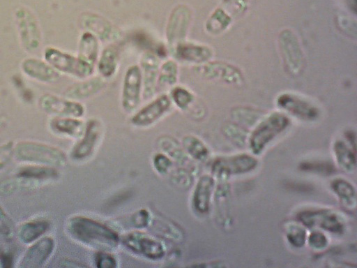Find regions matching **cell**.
<instances>
[{"instance_id":"83f0119b","label":"cell","mask_w":357,"mask_h":268,"mask_svg":"<svg viewBox=\"0 0 357 268\" xmlns=\"http://www.w3.org/2000/svg\"><path fill=\"white\" fill-rule=\"evenodd\" d=\"M178 65L174 59H166L160 64L157 80V91L172 88L177 84Z\"/></svg>"},{"instance_id":"4316f807","label":"cell","mask_w":357,"mask_h":268,"mask_svg":"<svg viewBox=\"0 0 357 268\" xmlns=\"http://www.w3.org/2000/svg\"><path fill=\"white\" fill-rule=\"evenodd\" d=\"M158 146L171 158L176 161L183 168L192 170V163L180 143L168 135L161 136L158 140Z\"/></svg>"},{"instance_id":"ab89813d","label":"cell","mask_w":357,"mask_h":268,"mask_svg":"<svg viewBox=\"0 0 357 268\" xmlns=\"http://www.w3.org/2000/svg\"><path fill=\"white\" fill-rule=\"evenodd\" d=\"M153 163L155 169L160 174L167 173L172 165L170 158L163 154H155Z\"/></svg>"},{"instance_id":"5b68a950","label":"cell","mask_w":357,"mask_h":268,"mask_svg":"<svg viewBox=\"0 0 357 268\" xmlns=\"http://www.w3.org/2000/svg\"><path fill=\"white\" fill-rule=\"evenodd\" d=\"M289 125L288 118L280 113H274L264 119L253 131L249 144L252 151L258 154L274 137Z\"/></svg>"},{"instance_id":"4fadbf2b","label":"cell","mask_w":357,"mask_h":268,"mask_svg":"<svg viewBox=\"0 0 357 268\" xmlns=\"http://www.w3.org/2000/svg\"><path fill=\"white\" fill-rule=\"evenodd\" d=\"M21 72L28 78L37 82L50 84L56 82L61 76L44 59L27 57L20 65Z\"/></svg>"},{"instance_id":"7402d4cb","label":"cell","mask_w":357,"mask_h":268,"mask_svg":"<svg viewBox=\"0 0 357 268\" xmlns=\"http://www.w3.org/2000/svg\"><path fill=\"white\" fill-rule=\"evenodd\" d=\"M86 124L79 117H52L49 121L50 129L55 134L69 137H79Z\"/></svg>"},{"instance_id":"d6986e66","label":"cell","mask_w":357,"mask_h":268,"mask_svg":"<svg viewBox=\"0 0 357 268\" xmlns=\"http://www.w3.org/2000/svg\"><path fill=\"white\" fill-rule=\"evenodd\" d=\"M172 53L181 61L196 64L206 62L211 56L209 47L186 40L178 44Z\"/></svg>"},{"instance_id":"d4e9b609","label":"cell","mask_w":357,"mask_h":268,"mask_svg":"<svg viewBox=\"0 0 357 268\" xmlns=\"http://www.w3.org/2000/svg\"><path fill=\"white\" fill-rule=\"evenodd\" d=\"M213 187L214 179L209 175L202 176L197 181L193 193L192 204L199 214L208 211Z\"/></svg>"},{"instance_id":"b9f144b4","label":"cell","mask_w":357,"mask_h":268,"mask_svg":"<svg viewBox=\"0 0 357 268\" xmlns=\"http://www.w3.org/2000/svg\"><path fill=\"white\" fill-rule=\"evenodd\" d=\"M308 243L311 247L320 249L326 246L328 239L323 233L319 232H313L308 237Z\"/></svg>"},{"instance_id":"9a60e30c","label":"cell","mask_w":357,"mask_h":268,"mask_svg":"<svg viewBox=\"0 0 357 268\" xmlns=\"http://www.w3.org/2000/svg\"><path fill=\"white\" fill-rule=\"evenodd\" d=\"M160 65V58L152 52L146 51L141 57L139 66L142 80V97L144 100L151 98L157 91Z\"/></svg>"},{"instance_id":"8d00e7d4","label":"cell","mask_w":357,"mask_h":268,"mask_svg":"<svg viewBox=\"0 0 357 268\" xmlns=\"http://www.w3.org/2000/svg\"><path fill=\"white\" fill-rule=\"evenodd\" d=\"M14 230L11 218L0 204V235L4 238H10L13 236Z\"/></svg>"},{"instance_id":"ee69618b","label":"cell","mask_w":357,"mask_h":268,"mask_svg":"<svg viewBox=\"0 0 357 268\" xmlns=\"http://www.w3.org/2000/svg\"><path fill=\"white\" fill-rule=\"evenodd\" d=\"M8 124V119L7 118L0 114V132L3 131L7 126Z\"/></svg>"},{"instance_id":"d590c367","label":"cell","mask_w":357,"mask_h":268,"mask_svg":"<svg viewBox=\"0 0 357 268\" xmlns=\"http://www.w3.org/2000/svg\"><path fill=\"white\" fill-rule=\"evenodd\" d=\"M172 183L181 188H188L192 182V176L188 170L181 168L174 170L171 176Z\"/></svg>"},{"instance_id":"f546056e","label":"cell","mask_w":357,"mask_h":268,"mask_svg":"<svg viewBox=\"0 0 357 268\" xmlns=\"http://www.w3.org/2000/svg\"><path fill=\"white\" fill-rule=\"evenodd\" d=\"M334 153L341 167L345 170H352L355 167V151L349 148L344 142L337 141L335 143Z\"/></svg>"},{"instance_id":"6da1fadb","label":"cell","mask_w":357,"mask_h":268,"mask_svg":"<svg viewBox=\"0 0 357 268\" xmlns=\"http://www.w3.org/2000/svg\"><path fill=\"white\" fill-rule=\"evenodd\" d=\"M66 228L74 239L100 251L114 249L120 240L119 235L109 227L84 216L70 218Z\"/></svg>"},{"instance_id":"7c38bea8","label":"cell","mask_w":357,"mask_h":268,"mask_svg":"<svg viewBox=\"0 0 357 268\" xmlns=\"http://www.w3.org/2000/svg\"><path fill=\"white\" fill-rule=\"evenodd\" d=\"M55 248V241L51 236L45 235L29 244L24 252L20 267L39 268L52 256Z\"/></svg>"},{"instance_id":"7bdbcfd3","label":"cell","mask_w":357,"mask_h":268,"mask_svg":"<svg viewBox=\"0 0 357 268\" xmlns=\"http://www.w3.org/2000/svg\"><path fill=\"white\" fill-rule=\"evenodd\" d=\"M0 264L3 268H10L13 267V257L9 252L2 251L0 253Z\"/></svg>"},{"instance_id":"3957f363","label":"cell","mask_w":357,"mask_h":268,"mask_svg":"<svg viewBox=\"0 0 357 268\" xmlns=\"http://www.w3.org/2000/svg\"><path fill=\"white\" fill-rule=\"evenodd\" d=\"M13 20L21 47L29 54L38 52L43 45V36L34 12L26 6H20L14 11Z\"/></svg>"},{"instance_id":"2e32d148","label":"cell","mask_w":357,"mask_h":268,"mask_svg":"<svg viewBox=\"0 0 357 268\" xmlns=\"http://www.w3.org/2000/svg\"><path fill=\"white\" fill-rule=\"evenodd\" d=\"M101 122L97 119H89L86 125L81 139L71 150V157L80 160L89 156L93 151L102 133Z\"/></svg>"},{"instance_id":"5bb4252c","label":"cell","mask_w":357,"mask_h":268,"mask_svg":"<svg viewBox=\"0 0 357 268\" xmlns=\"http://www.w3.org/2000/svg\"><path fill=\"white\" fill-rule=\"evenodd\" d=\"M122 241L131 251L152 260L160 259L165 254L164 247L160 241L141 232L125 234Z\"/></svg>"},{"instance_id":"74e56055","label":"cell","mask_w":357,"mask_h":268,"mask_svg":"<svg viewBox=\"0 0 357 268\" xmlns=\"http://www.w3.org/2000/svg\"><path fill=\"white\" fill-rule=\"evenodd\" d=\"M13 141L9 140L0 145V171L5 168L14 158Z\"/></svg>"},{"instance_id":"e575fe53","label":"cell","mask_w":357,"mask_h":268,"mask_svg":"<svg viewBox=\"0 0 357 268\" xmlns=\"http://www.w3.org/2000/svg\"><path fill=\"white\" fill-rule=\"evenodd\" d=\"M287 237L290 244L294 246H303L306 240V232L299 225H292L289 227Z\"/></svg>"},{"instance_id":"8992f818","label":"cell","mask_w":357,"mask_h":268,"mask_svg":"<svg viewBox=\"0 0 357 268\" xmlns=\"http://www.w3.org/2000/svg\"><path fill=\"white\" fill-rule=\"evenodd\" d=\"M191 22V11L184 5L176 6L171 12L165 28V37L172 52L179 43L185 40Z\"/></svg>"},{"instance_id":"60d3db41","label":"cell","mask_w":357,"mask_h":268,"mask_svg":"<svg viewBox=\"0 0 357 268\" xmlns=\"http://www.w3.org/2000/svg\"><path fill=\"white\" fill-rule=\"evenodd\" d=\"M149 213L144 209L136 211L132 216V222L137 228L146 227L149 224Z\"/></svg>"},{"instance_id":"ffe728a7","label":"cell","mask_w":357,"mask_h":268,"mask_svg":"<svg viewBox=\"0 0 357 268\" xmlns=\"http://www.w3.org/2000/svg\"><path fill=\"white\" fill-rule=\"evenodd\" d=\"M79 23L84 31L92 33L99 40H109L114 35L112 23L98 14L84 13L79 17Z\"/></svg>"},{"instance_id":"52a82bcc","label":"cell","mask_w":357,"mask_h":268,"mask_svg":"<svg viewBox=\"0 0 357 268\" xmlns=\"http://www.w3.org/2000/svg\"><path fill=\"white\" fill-rule=\"evenodd\" d=\"M38 106L52 117H73L81 118L85 112L80 101L52 93L42 94L38 98Z\"/></svg>"},{"instance_id":"cb8c5ba5","label":"cell","mask_w":357,"mask_h":268,"mask_svg":"<svg viewBox=\"0 0 357 268\" xmlns=\"http://www.w3.org/2000/svg\"><path fill=\"white\" fill-rule=\"evenodd\" d=\"M278 104L285 110L301 119H313L318 115L315 107L295 96L283 95L279 98Z\"/></svg>"},{"instance_id":"44dd1931","label":"cell","mask_w":357,"mask_h":268,"mask_svg":"<svg viewBox=\"0 0 357 268\" xmlns=\"http://www.w3.org/2000/svg\"><path fill=\"white\" fill-rule=\"evenodd\" d=\"M50 227L47 218H36L22 223L17 228V235L22 243L29 245L45 236Z\"/></svg>"},{"instance_id":"30bf717a","label":"cell","mask_w":357,"mask_h":268,"mask_svg":"<svg viewBox=\"0 0 357 268\" xmlns=\"http://www.w3.org/2000/svg\"><path fill=\"white\" fill-rule=\"evenodd\" d=\"M297 218L308 228L318 227L333 233H341L344 230L340 218L329 209L305 210L298 213Z\"/></svg>"},{"instance_id":"d6a6232c","label":"cell","mask_w":357,"mask_h":268,"mask_svg":"<svg viewBox=\"0 0 357 268\" xmlns=\"http://www.w3.org/2000/svg\"><path fill=\"white\" fill-rule=\"evenodd\" d=\"M155 225V229L159 231L163 237L168 238L171 241H178L182 239L183 232L176 225L172 223L169 221L157 220Z\"/></svg>"},{"instance_id":"277c9868","label":"cell","mask_w":357,"mask_h":268,"mask_svg":"<svg viewBox=\"0 0 357 268\" xmlns=\"http://www.w3.org/2000/svg\"><path fill=\"white\" fill-rule=\"evenodd\" d=\"M43 59L58 73L79 80L92 75L95 66L80 57L54 46H47L43 51Z\"/></svg>"},{"instance_id":"7a4b0ae2","label":"cell","mask_w":357,"mask_h":268,"mask_svg":"<svg viewBox=\"0 0 357 268\" xmlns=\"http://www.w3.org/2000/svg\"><path fill=\"white\" fill-rule=\"evenodd\" d=\"M14 158L24 163L62 167L67 162L66 154L59 148L35 140H21L14 145Z\"/></svg>"},{"instance_id":"e0dca14e","label":"cell","mask_w":357,"mask_h":268,"mask_svg":"<svg viewBox=\"0 0 357 268\" xmlns=\"http://www.w3.org/2000/svg\"><path fill=\"white\" fill-rule=\"evenodd\" d=\"M107 86V80L100 75L90 76L70 85L63 92V96L81 101L98 94Z\"/></svg>"},{"instance_id":"836d02e7","label":"cell","mask_w":357,"mask_h":268,"mask_svg":"<svg viewBox=\"0 0 357 268\" xmlns=\"http://www.w3.org/2000/svg\"><path fill=\"white\" fill-rule=\"evenodd\" d=\"M334 165L325 161H306L301 164V169L307 172L329 174L335 171Z\"/></svg>"},{"instance_id":"ba28073f","label":"cell","mask_w":357,"mask_h":268,"mask_svg":"<svg viewBox=\"0 0 357 268\" xmlns=\"http://www.w3.org/2000/svg\"><path fill=\"white\" fill-rule=\"evenodd\" d=\"M142 91L139 66L132 64L126 69L123 79L121 102L124 111L131 112L139 107L143 99Z\"/></svg>"},{"instance_id":"ac0fdd59","label":"cell","mask_w":357,"mask_h":268,"mask_svg":"<svg viewBox=\"0 0 357 268\" xmlns=\"http://www.w3.org/2000/svg\"><path fill=\"white\" fill-rule=\"evenodd\" d=\"M59 174L57 168L53 166L24 163L15 170L14 177L21 182H43L56 179Z\"/></svg>"},{"instance_id":"603a6c76","label":"cell","mask_w":357,"mask_h":268,"mask_svg":"<svg viewBox=\"0 0 357 268\" xmlns=\"http://www.w3.org/2000/svg\"><path fill=\"white\" fill-rule=\"evenodd\" d=\"M119 50L115 44L106 46L99 54L96 65L99 75L107 80L117 72L119 65Z\"/></svg>"},{"instance_id":"1f68e13d","label":"cell","mask_w":357,"mask_h":268,"mask_svg":"<svg viewBox=\"0 0 357 268\" xmlns=\"http://www.w3.org/2000/svg\"><path fill=\"white\" fill-rule=\"evenodd\" d=\"M331 187L340 198L347 204H352L356 200V191L352 184L347 180L339 178L335 179Z\"/></svg>"},{"instance_id":"484cf974","label":"cell","mask_w":357,"mask_h":268,"mask_svg":"<svg viewBox=\"0 0 357 268\" xmlns=\"http://www.w3.org/2000/svg\"><path fill=\"white\" fill-rule=\"evenodd\" d=\"M99 54V39L92 33L83 31L79 38L77 56L96 66Z\"/></svg>"},{"instance_id":"4dcf8cb0","label":"cell","mask_w":357,"mask_h":268,"mask_svg":"<svg viewBox=\"0 0 357 268\" xmlns=\"http://www.w3.org/2000/svg\"><path fill=\"white\" fill-rule=\"evenodd\" d=\"M169 96L172 103L181 110L187 109L194 100L193 94L188 88L178 84L171 88Z\"/></svg>"},{"instance_id":"8fae6325","label":"cell","mask_w":357,"mask_h":268,"mask_svg":"<svg viewBox=\"0 0 357 268\" xmlns=\"http://www.w3.org/2000/svg\"><path fill=\"white\" fill-rule=\"evenodd\" d=\"M172 103L168 94H161L132 115L130 119L132 124L137 127L153 124L169 111Z\"/></svg>"},{"instance_id":"f1b7e54d","label":"cell","mask_w":357,"mask_h":268,"mask_svg":"<svg viewBox=\"0 0 357 268\" xmlns=\"http://www.w3.org/2000/svg\"><path fill=\"white\" fill-rule=\"evenodd\" d=\"M182 147L188 155L198 161L205 160L208 150L204 142L193 135H186L183 138Z\"/></svg>"},{"instance_id":"9c48e42d","label":"cell","mask_w":357,"mask_h":268,"mask_svg":"<svg viewBox=\"0 0 357 268\" xmlns=\"http://www.w3.org/2000/svg\"><path fill=\"white\" fill-rule=\"evenodd\" d=\"M257 160L248 154L215 158L211 165L213 174L218 178L249 172L256 168Z\"/></svg>"},{"instance_id":"f35d334b","label":"cell","mask_w":357,"mask_h":268,"mask_svg":"<svg viewBox=\"0 0 357 268\" xmlns=\"http://www.w3.org/2000/svg\"><path fill=\"white\" fill-rule=\"evenodd\" d=\"M96 265L99 268H114L116 267L115 258L107 251H99L95 255Z\"/></svg>"}]
</instances>
